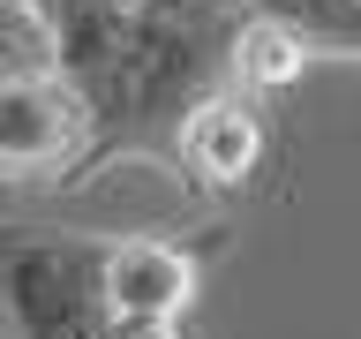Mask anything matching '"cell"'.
Masks as SVG:
<instances>
[{
    "label": "cell",
    "instance_id": "8",
    "mask_svg": "<svg viewBox=\"0 0 361 339\" xmlns=\"http://www.w3.org/2000/svg\"><path fill=\"white\" fill-rule=\"evenodd\" d=\"M166 8H241V0H166Z\"/></svg>",
    "mask_w": 361,
    "mask_h": 339
},
{
    "label": "cell",
    "instance_id": "3",
    "mask_svg": "<svg viewBox=\"0 0 361 339\" xmlns=\"http://www.w3.org/2000/svg\"><path fill=\"white\" fill-rule=\"evenodd\" d=\"M83 151V106L61 76L0 83V181H68Z\"/></svg>",
    "mask_w": 361,
    "mask_h": 339
},
{
    "label": "cell",
    "instance_id": "1",
    "mask_svg": "<svg viewBox=\"0 0 361 339\" xmlns=\"http://www.w3.org/2000/svg\"><path fill=\"white\" fill-rule=\"evenodd\" d=\"M248 8H166V0H45L53 68L83 106V151L68 181L113 158L173 166V136L196 98L233 83V30Z\"/></svg>",
    "mask_w": 361,
    "mask_h": 339
},
{
    "label": "cell",
    "instance_id": "2",
    "mask_svg": "<svg viewBox=\"0 0 361 339\" xmlns=\"http://www.w3.org/2000/svg\"><path fill=\"white\" fill-rule=\"evenodd\" d=\"M106 234L75 226H8L0 219V302L23 339H106Z\"/></svg>",
    "mask_w": 361,
    "mask_h": 339
},
{
    "label": "cell",
    "instance_id": "6",
    "mask_svg": "<svg viewBox=\"0 0 361 339\" xmlns=\"http://www.w3.org/2000/svg\"><path fill=\"white\" fill-rule=\"evenodd\" d=\"M316 53L301 45V30H286L279 16H256L248 8L241 30H233V90H248V98H271V90L301 83V68H309Z\"/></svg>",
    "mask_w": 361,
    "mask_h": 339
},
{
    "label": "cell",
    "instance_id": "4",
    "mask_svg": "<svg viewBox=\"0 0 361 339\" xmlns=\"http://www.w3.org/2000/svg\"><path fill=\"white\" fill-rule=\"evenodd\" d=\"M256 166H264V113H256V98L233 83L196 98L180 136H173V174L188 189H203V196H226V189L256 181Z\"/></svg>",
    "mask_w": 361,
    "mask_h": 339
},
{
    "label": "cell",
    "instance_id": "7",
    "mask_svg": "<svg viewBox=\"0 0 361 339\" xmlns=\"http://www.w3.org/2000/svg\"><path fill=\"white\" fill-rule=\"evenodd\" d=\"M23 76H61L45 0H0V83H23Z\"/></svg>",
    "mask_w": 361,
    "mask_h": 339
},
{
    "label": "cell",
    "instance_id": "5",
    "mask_svg": "<svg viewBox=\"0 0 361 339\" xmlns=\"http://www.w3.org/2000/svg\"><path fill=\"white\" fill-rule=\"evenodd\" d=\"M196 249L173 234H121L106 249V302L113 324H180L196 302Z\"/></svg>",
    "mask_w": 361,
    "mask_h": 339
},
{
    "label": "cell",
    "instance_id": "9",
    "mask_svg": "<svg viewBox=\"0 0 361 339\" xmlns=\"http://www.w3.org/2000/svg\"><path fill=\"white\" fill-rule=\"evenodd\" d=\"M180 339H196V332H180Z\"/></svg>",
    "mask_w": 361,
    "mask_h": 339
}]
</instances>
